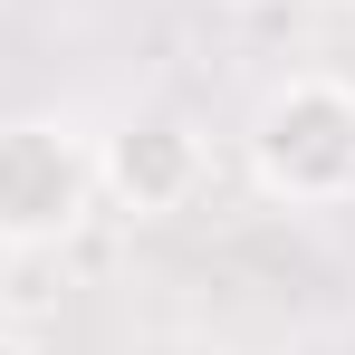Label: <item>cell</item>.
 I'll return each instance as SVG.
<instances>
[{
  "label": "cell",
  "mask_w": 355,
  "mask_h": 355,
  "mask_svg": "<svg viewBox=\"0 0 355 355\" xmlns=\"http://www.w3.org/2000/svg\"><path fill=\"white\" fill-rule=\"evenodd\" d=\"M96 211V135L67 116H0V250H67Z\"/></svg>",
  "instance_id": "7a4b0ae2"
},
{
  "label": "cell",
  "mask_w": 355,
  "mask_h": 355,
  "mask_svg": "<svg viewBox=\"0 0 355 355\" xmlns=\"http://www.w3.org/2000/svg\"><path fill=\"white\" fill-rule=\"evenodd\" d=\"M202 182H211V135L182 106H125L96 135V202L125 221H173L202 202Z\"/></svg>",
  "instance_id": "3957f363"
},
{
  "label": "cell",
  "mask_w": 355,
  "mask_h": 355,
  "mask_svg": "<svg viewBox=\"0 0 355 355\" xmlns=\"http://www.w3.org/2000/svg\"><path fill=\"white\" fill-rule=\"evenodd\" d=\"M221 10H240V0H221Z\"/></svg>",
  "instance_id": "5b68a950"
},
{
  "label": "cell",
  "mask_w": 355,
  "mask_h": 355,
  "mask_svg": "<svg viewBox=\"0 0 355 355\" xmlns=\"http://www.w3.org/2000/svg\"><path fill=\"white\" fill-rule=\"evenodd\" d=\"M0 355H39V346H29V336H19V327H0Z\"/></svg>",
  "instance_id": "277c9868"
},
{
  "label": "cell",
  "mask_w": 355,
  "mask_h": 355,
  "mask_svg": "<svg viewBox=\"0 0 355 355\" xmlns=\"http://www.w3.org/2000/svg\"><path fill=\"white\" fill-rule=\"evenodd\" d=\"M240 164H250V192L279 211H346L355 202V77H336V67L279 77L250 106Z\"/></svg>",
  "instance_id": "6da1fadb"
}]
</instances>
